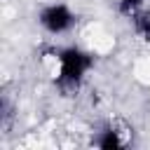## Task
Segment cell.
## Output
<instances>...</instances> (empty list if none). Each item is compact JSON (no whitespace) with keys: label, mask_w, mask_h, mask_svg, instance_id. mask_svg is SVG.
<instances>
[{"label":"cell","mask_w":150,"mask_h":150,"mask_svg":"<svg viewBox=\"0 0 150 150\" xmlns=\"http://www.w3.org/2000/svg\"><path fill=\"white\" fill-rule=\"evenodd\" d=\"M40 26L47 30V33H66L75 26V14L70 12L68 5H61V2H54V5H47L42 12H40Z\"/></svg>","instance_id":"cell-2"},{"label":"cell","mask_w":150,"mask_h":150,"mask_svg":"<svg viewBox=\"0 0 150 150\" xmlns=\"http://www.w3.org/2000/svg\"><path fill=\"white\" fill-rule=\"evenodd\" d=\"M131 19H134V30H136L143 40H150V12L138 9Z\"/></svg>","instance_id":"cell-4"},{"label":"cell","mask_w":150,"mask_h":150,"mask_svg":"<svg viewBox=\"0 0 150 150\" xmlns=\"http://www.w3.org/2000/svg\"><path fill=\"white\" fill-rule=\"evenodd\" d=\"M143 7V0H120V12L124 16H134Z\"/></svg>","instance_id":"cell-5"},{"label":"cell","mask_w":150,"mask_h":150,"mask_svg":"<svg viewBox=\"0 0 150 150\" xmlns=\"http://www.w3.org/2000/svg\"><path fill=\"white\" fill-rule=\"evenodd\" d=\"M59 77L56 84L63 91H73L80 87V82L84 80V75L89 73V68L94 66V56L80 47H66L59 52Z\"/></svg>","instance_id":"cell-1"},{"label":"cell","mask_w":150,"mask_h":150,"mask_svg":"<svg viewBox=\"0 0 150 150\" xmlns=\"http://www.w3.org/2000/svg\"><path fill=\"white\" fill-rule=\"evenodd\" d=\"M101 150H120L122 145H124V141L120 138V131H115L112 127H108V129H103L98 136H96V141H94Z\"/></svg>","instance_id":"cell-3"}]
</instances>
